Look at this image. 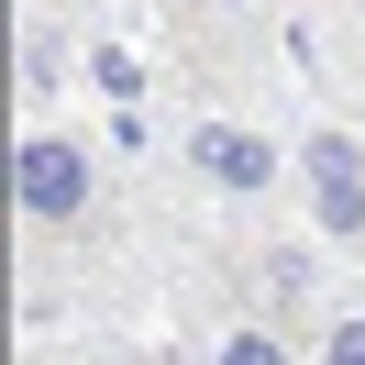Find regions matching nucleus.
I'll return each mask as SVG.
<instances>
[{"label": "nucleus", "mask_w": 365, "mask_h": 365, "mask_svg": "<svg viewBox=\"0 0 365 365\" xmlns=\"http://www.w3.org/2000/svg\"><path fill=\"white\" fill-rule=\"evenodd\" d=\"M321 365H365V310H343L332 332H321Z\"/></svg>", "instance_id": "6"}, {"label": "nucleus", "mask_w": 365, "mask_h": 365, "mask_svg": "<svg viewBox=\"0 0 365 365\" xmlns=\"http://www.w3.org/2000/svg\"><path fill=\"white\" fill-rule=\"evenodd\" d=\"M178 155L200 166L222 200H266L277 178H299V166L277 155V133H255V122H222V111H210V122H188V133H178Z\"/></svg>", "instance_id": "2"}, {"label": "nucleus", "mask_w": 365, "mask_h": 365, "mask_svg": "<svg viewBox=\"0 0 365 365\" xmlns=\"http://www.w3.org/2000/svg\"><path fill=\"white\" fill-rule=\"evenodd\" d=\"M210 365H299V354H288V332H277V321H232V332L210 343Z\"/></svg>", "instance_id": "4"}, {"label": "nucleus", "mask_w": 365, "mask_h": 365, "mask_svg": "<svg viewBox=\"0 0 365 365\" xmlns=\"http://www.w3.org/2000/svg\"><path fill=\"white\" fill-rule=\"evenodd\" d=\"M299 188H310V222L332 244H365V144L354 133H310L299 144Z\"/></svg>", "instance_id": "3"}, {"label": "nucleus", "mask_w": 365, "mask_h": 365, "mask_svg": "<svg viewBox=\"0 0 365 365\" xmlns=\"http://www.w3.org/2000/svg\"><path fill=\"white\" fill-rule=\"evenodd\" d=\"M23 89H34V100H45V89H56V34H45V23H34V34H23Z\"/></svg>", "instance_id": "5"}, {"label": "nucleus", "mask_w": 365, "mask_h": 365, "mask_svg": "<svg viewBox=\"0 0 365 365\" xmlns=\"http://www.w3.org/2000/svg\"><path fill=\"white\" fill-rule=\"evenodd\" d=\"M11 200H23L34 232H89V210H100V155H89V144H67V133H23Z\"/></svg>", "instance_id": "1"}]
</instances>
